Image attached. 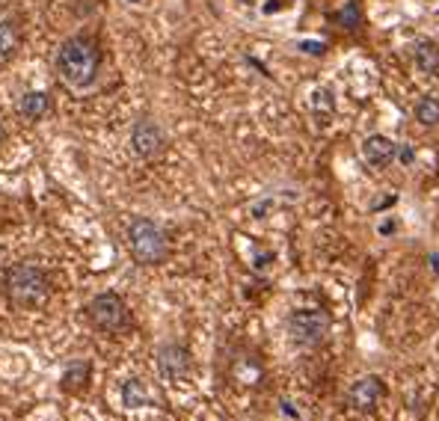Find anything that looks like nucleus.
<instances>
[{
    "label": "nucleus",
    "instance_id": "1",
    "mask_svg": "<svg viewBox=\"0 0 439 421\" xmlns=\"http://www.w3.org/2000/svg\"><path fill=\"white\" fill-rule=\"evenodd\" d=\"M57 72L72 90H90L101 72V48L98 42L83 36H69L57 51Z\"/></svg>",
    "mask_w": 439,
    "mask_h": 421
},
{
    "label": "nucleus",
    "instance_id": "2",
    "mask_svg": "<svg viewBox=\"0 0 439 421\" xmlns=\"http://www.w3.org/2000/svg\"><path fill=\"white\" fill-rule=\"evenodd\" d=\"M3 294L18 308H39L51 297V279L39 264H13L3 273Z\"/></svg>",
    "mask_w": 439,
    "mask_h": 421
},
{
    "label": "nucleus",
    "instance_id": "3",
    "mask_svg": "<svg viewBox=\"0 0 439 421\" xmlns=\"http://www.w3.org/2000/svg\"><path fill=\"white\" fill-rule=\"evenodd\" d=\"M128 249L134 256V261L146 264V267H155V264L167 261V256H169V243H167L163 229L146 217H137L128 226Z\"/></svg>",
    "mask_w": 439,
    "mask_h": 421
},
{
    "label": "nucleus",
    "instance_id": "4",
    "mask_svg": "<svg viewBox=\"0 0 439 421\" xmlns=\"http://www.w3.org/2000/svg\"><path fill=\"white\" fill-rule=\"evenodd\" d=\"M86 312H90V320L101 332H125L131 327L128 306H125L122 297L113 294V291L92 297V303L86 306Z\"/></svg>",
    "mask_w": 439,
    "mask_h": 421
},
{
    "label": "nucleus",
    "instance_id": "5",
    "mask_svg": "<svg viewBox=\"0 0 439 421\" xmlns=\"http://www.w3.org/2000/svg\"><path fill=\"white\" fill-rule=\"evenodd\" d=\"M329 327H333V317L324 308H300L288 317V332L291 338L303 347H315L329 336Z\"/></svg>",
    "mask_w": 439,
    "mask_h": 421
},
{
    "label": "nucleus",
    "instance_id": "6",
    "mask_svg": "<svg viewBox=\"0 0 439 421\" xmlns=\"http://www.w3.org/2000/svg\"><path fill=\"white\" fill-rule=\"evenodd\" d=\"M131 149H134L137 158H155L163 149V131L151 119H140L131 128Z\"/></svg>",
    "mask_w": 439,
    "mask_h": 421
},
{
    "label": "nucleus",
    "instance_id": "7",
    "mask_svg": "<svg viewBox=\"0 0 439 421\" xmlns=\"http://www.w3.org/2000/svg\"><path fill=\"white\" fill-rule=\"evenodd\" d=\"M383 383H380V377H362V380H356L354 386H350V392H347V404L354 406V409H374L380 404V397H383Z\"/></svg>",
    "mask_w": 439,
    "mask_h": 421
},
{
    "label": "nucleus",
    "instance_id": "8",
    "mask_svg": "<svg viewBox=\"0 0 439 421\" xmlns=\"http://www.w3.org/2000/svg\"><path fill=\"white\" fill-rule=\"evenodd\" d=\"M158 368L167 380H181L190 368V353L181 345H163L158 350Z\"/></svg>",
    "mask_w": 439,
    "mask_h": 421
},
{
    "label": "nucleus",
    "instance_id": "9",
    "mask_svg": "<svg viewBox=\"0 0 439 421\" xmlns=\"http://www.w3.org/2000/svg\"><path fill=\"white\" fill-rule=\"evenodd\" d=\"M395 154H398V146L383 134H371L365 142H362V158H365L371 166H386Z\"/></svg>",
    "mask_w": 439,
    "mask_h": 421
},
{
    "label": "nucleus",
    "instance_id": "10",
    "mask_svg": "<svg viewBox=\"0 0 439 421\" xmlns=\"http://www.w3.org/2000/svg\"><path fill=\"white\" fill-rule=\"evenodd\" d=\"M18 110H21V116L30 119V122L45 119V116H48V110H51V95H48V92H42V90L24 92V95H21V101H18Z\"/></svg>",
    "mask_w": 439,
    "mask_h": 421
},
{
    "label": "nucleus",
    "instance_id": "11",
    "mask_svg": "<svg viewBox=\"0 0 439 421\" xmlns=\"http://www.w3.org/2000/svg\"><path fill=\"white\" fill-rule=\"evenodd\" d=\"M413 60H415V65H419V72L436 74L439 72V45L431 39H419L413 45Z\"/></svg>",
    "mask_w": 439,
    "mask_h": 421
},
{
    "label": "nucleus",
    "instance_id": "12",
    "mask_svg": "<svg viewBox=\"0 0 439 421\" xmlns=\"http://www.w3.org/2000/svg\"><path fill=\"white\" fill-rule=\"evenodd\" d=\"M90 380V362H72L63 374V389L65 392H78Z\"/></svg>",
    "mask_w": 439,
    "mask_h": 421
},
{
    "label": "nucleus",
    "instance_id": "13",
    "mask_svg": "<svg viewBox=\"0 0 439 421\" xmlns=\"http://www.w3.org/2000/svg\"><path fill=\"white\" fill-rule=\"evenodd\" d=\"M122 404L128 409H140V406H149V389L142 386L140 380H128L122 386Z\"/></svg>",
    "mask_w": 439,
    "mask_h": 421
},
{
    "label": "nucleus",
    "instance_id": "14",
    "mask_svg": "<svg viewBox=\"0 0 439 421\" xmlns=\"http://www.w3.org/2000/svg\"><path fill=\"white\" fill-rule=\"evenodd\" d=\"M415 119H419L424 128H436L439 125V101L436 98H431V95L422 98V101L415 104Z\"/></svg>",
    "mask_w": 439,
    "mask_h": 421
},
{
    "label": "nucleus",
    "instance_id": "15",
    "mask_svg": "<svg viewBox=\"0 0 439 421\" xmlns=\"http://www.w3.org/2000/svg\"><path fill=\"white\" fill-rule=\"evenodd\" d=\"M15 48H18V33H15V27L9 24V21H0V60L13 57Z\"/></svg>",
    "mask_w": 439,
    "mask_h": 421
},
{
    "label": "nucleus",
    "instance_id": "16",
    "mask_svg": "<svg viewBox=\"0 0 439 421\" xmlns=\"http://www.w3.org/2000/svg\"><path fill=\"white\" fill-rule=\"evenodd\" d=\"M312 110L317 116H329L336 110V98H333V90H326V86H321V90L312 92Z\"/></svg>",
    "mask_w": 439,
    "mask_h": 421
},
{
    "label": "nucleus",
    "instance_id": "17",
    "mask_svg": "<svg viewBox=\"0 0 439 421\" xmlns=\"http://www.w3.org/2000/svg\"><path fill=\"white\" fill-rule=\"evenodd\" d=\"M338 21H342V24H345L347 30H356V27H359L362 15H359V3H356V0H350V3L345 6V13L338 15Z\"/></svg>",
    "mask_w": 439,
    "mask_h": 421
},
{
    "label": "nucleus",
    "instance_id": "18",
    "mask_svg": "<svg viewBox=\"0 0 439 421\" xmlns=\"http://www.w3.org/2000/svg\"><path fill=\"white\" fill-rule=\"evenodd\" d=\"M300 48H303L306 53H312V57H321V53L326 51V48H324V42H309V39L300 42Z\"/></svg>",
    "mask_w": 439,
    "mask_h": 421
},
{
    "label": "nucleus",
    "instance_id": "19",
    "mask_svg": "<svg viewBox=\"0 0 439 421\" xmlns=\"http://www.w3.org/2000/svg\"><path fill=\"white\" fill-rule=\"evenodd\" d=\"M398 158H401L404 163H413V149H407V146L398 149Z\"/></svg>",
    "mask_w": 439,
    "mask_h": 421
},
{
    "label": "nucleus",
    "instance_id": "20",
    "mask_svg": "<svg viewBox=\"0 0 439 421\" xmlns=\"http://www.w3.org/2000/svg\"><path fill=\"white\" fill-rule=\"evenodd\" d=\"M276 9H282V3H279V0H267V6H265V13L270 15V13H276Z\"/></svg>",
    "mask_w": 439,
    "mask_h": 421
},
{
    "label": "nucleus",
    "instance_id": "21",
    "mask_svg": "<svg viewBox=\"0 0 439 421\" xmlns=\"http://www.w3.org/2000/svg\"><path fill=\"white\" fill-rule=\"evenodd\" d=\"M6 140V128H3V119H0V142Z\"/></svg>",
    "mask_w": 439,
    "mask_h": 421
},
{
    "label": "nucleus",
    "instance_id": "22",
    "mask_svg": "<svg viewBox=\"0 0 439 421\" xmlns=\"http://www.w3.org/2000/svg\"><path fill=\"white\" fill-rule=\"evenodd\" d=\"M431 264H433V270L439 273V256H431Z\"/></svg>",
    "mask_w": 439,
    "mask_h": 421
},
{
    "label": "nucleus",
    "instance_id": "23",
    "mask_svg": "<svg viewBox=\"0 0 439 421\" xmlns=\"http://www.w3.org/2000/svg\"><path fill=\"white\" fill-rule=\"evenodd\" d=\"M128 3H140V0H128Z\"/></svg>",
    "mask_w": 439,
    "mask_h": 421
}]
</instances>
